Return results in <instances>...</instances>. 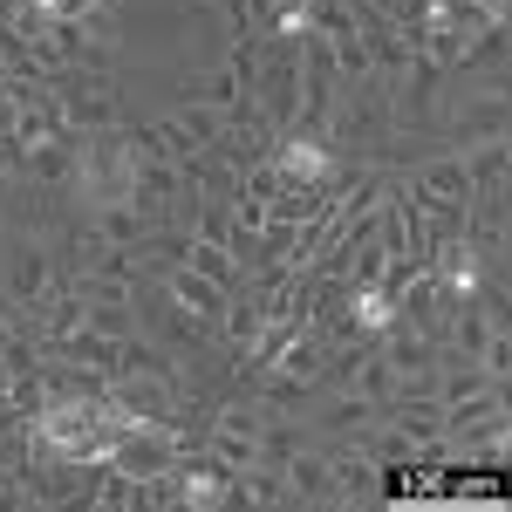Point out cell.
Wrapping results in <instances>:
<instances>
[{
    "label": "cell",
    "instance_id": "obj_6",
    "mask_svg": "<svg viewBox=\"0 0 512 512\" xmlns=\"http://www.w3.org/2000/svg\"><path fill=\"white\" fill-rule=\"evenodd\" d=\"M171 294H178L192 315H212V308H219V287H212L205 274H171Z\"/></svg>",
    "mask_w": 512,
    "mask_h": 512
},
{
    "label": "cell",
    "instance_id": "obj_1",
    "mask_svg": "<svg viewBox=\"0 0 512 512\" xmlns=\"http://www.w3.org/2000/svg\"><path fill=\"white\" fill-rule=\"evenodd\" d=\"M76 192L89 212H117L137 198V151L123 137H96L76 151Z\"/></svg>",
    "mask_w": 512,
    "mask_h": 512
},
{
    "label": "cell",
    "instance_id": "obj_3",
    "mask_svg": "<svg viewBox=\"0 0 512 512\" xmlns=\"http://www.w3.org/2000/svg\"><path fill=\"white\" fill-rule=\"evenodd\" d=\"M431 280H437V294H444L451 308H478V294H485V253H478V239L472 233H444L437 239Z\"/></svg>",
    "mask_w": 512,
    "mask_h": 512
},
{
    "label": "cell",
    "instance_id": "obj_4",
    "mask_svg": "<svg viewBox=\"0 0 512 512\" xmlns=\"http://www.w3.org/2000/svg\"><path fill=\"white\" fill-rule=\"evenodd\" d=\"M335 178V144L321 130H287L274 144V185H294V192H321Z\"/></svg>",
    "mask_w": 512,
    "mask_h": 512
},
{
    "label": "cell",
    "instance_id": "obj_7",
    "mask_svg": "<svg viewBox=\"0 0 512 512\" xmlns=\"http://www.w3.org/2000/svg\"><path fill=\"white\" fill-rule=\"evenodd\" d=\"M308 28H315V0H287L274 14V35H287V41H301Z\"/></svg>",
    "mask_w": 512,
    "mask_h": 512
},
{
    "label": "cell",
    "instance_id": "obj_2",
    "mask_svg": "<svg viewBox=\"0 0 512 512\" xmlns=\"http://www.w3.org/2000/svg\"><path fill=\"white\" fill-rule=\"evenodd\" d=\"M96 431V403L76 390H55V396H41V410H35V424H28V437H35L48 458H76V444Z\"/></svg>",
    "mask_w": 512,
    "mask_h": 512
},
{
    "label": "cell",
    "instance_id": "obj_8",
    "mask_svg": "<svg viewBox=\"0 0 512 512\" xmlns=\"http://www.w3.org/2000/svg\"><path fill=\"white\" fill-rule=\"evenodd\" d=\"M192 267L212 280V287H226V280H233V260H226L219 246H192Z\"/></svg>",
    "mask_w": 512,
    "mask_h": 512
},
{
    "label": "cell",
    "instance_id": "obj_9",
    "mask_svg": "<svg viewBox=\"0 0 512 512\" xmlns=\"http://www.w3.org/2000/svg\"><path fill=\"white\" fill-rule=\"evenodd\" d=\"M21 14H28L35 28H48V21H69V14H76V0H21Z\"/></svg>",
    "mask_w": 512,
    "mask_h": 512
},
{
    "label": "cell",
    "instance_id": "obj_5",
    "mask_svg": "<svg viewBox=\"0 0 512 512\" xmlns=\"http://www.w3.org/2000/svg\"><path fill=\"white\" fill-rule=\"evenodd\" d=\"M342 315H349L355 335L383 342V335H396V321H403V301H396L383 280H355L349 294H342Z\"/></svg>",
    "mask_w": 512,
    "mask_h": 512
}]
</instances>
